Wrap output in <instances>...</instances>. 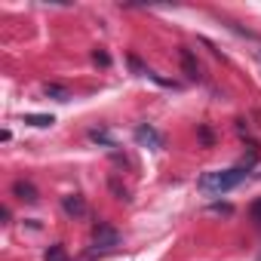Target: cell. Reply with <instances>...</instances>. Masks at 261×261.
Here are the masks:
<instances>
[{"label": "cell", "instance_id": "cell-6", "mask_svg": "<svg viewBox=\"0 0 261 261\" xmlns=\"http://www.w3.org/2000/svg\"><path fill=\"white\" fill-rule=\"evenodd\" d=\"M13 194H16L19 200H25V203H37V200H40V194H37V188H34L31 181H22V178H19V181L13 185Z\"/></svg>", "mask_w": 261, "mask_h": 261}, {"label": "cell", "instance_id": "cell-8", "mask_svg": "<svg viewBox=\"0 0 261 261\" xmlns=\"http://www.w3.org/2000/svg\"><path fill=\"white\" fill-rule=\"evenodd\" d=\"M25 123H31V126H40V129H43V126H53V123H56V117H53V114H28V117H25Z\"/></svg>", "mask_w": 261, "mask_h": 261}, {"label": "cell", "instance_id": "cell-16", "mask_svg": "<svg viewBox=\"0 0 261 261\" xmlns=\"http://www.w3.org/2000/svg\"><path fill=\"white\" fill-rule=\"evenodd\" d=\"M258 261H261V258H258Z\"/></svg>", "mask_w": 261, "mask_h": 261}, {"label": "cell", "instance_id": "cell-4", "mask_svg": "<svg viewBox=\"0 0 261 261\" xmlns=\"http://www.w3.org/2000/svg\"><path fill=\"white\" fill-rule=\"evenodd\" d=\"M62 209H65V215H71V218H83V215H86V200H83L80 194H68V197L62 200Z\"/></svg>", "mask_w": 261, "mask_h": 261}, {"label": "cell", "instance_id": "cell-13", "mask_svg": "<svg viewBox=\"0 0 261 261\" xmlns=\"http://www.w3.org/2000/svg\"><path fill=\"white\" fill-rule=\"evenodd\" d=\"M111 191L117 194V200H129V197H126V191H123V188L117 185V178H111Z\"/></svg>", "mask_w": 261, "mask_h": 261}, {"label": "cell", "instance_id": "cell-5", "mask_svg": "<svg viewBox=\"0 0 261 261\" xmlns=\"http://www.w3.org/2000/svg\"><path fill=\"white\" fill-rule=\"evenodd\" d=\"M178 56H181V71H185V77L197 83V80L203 77V74H200V65H197V56H194L191 49H181Z\"/></svg>", "mask_w": 261, "mask_h": 261}, {"label": "cell", "instance_id": "cell-1", "mask_svg": "<svg viewBox=\"0 0 261 261\" xmlns=\"http://www.w3.org/2000/svg\"><path fill=\"white\" fill-rule=\"evenodd\" d=\"M252 163H255V160H246V163H240V166H230V169L203 172L197 185H200V191H203V194H212V197H218V194H227V191H233L237 185H243V178L249 175Z\"/></svg>", "mask_w": 261, "mask_h": 261}, {"label": "cell", "instance_id": "cell-2", "mask_svg": "<svg viewBox=\"0 0 261 261\" xmlns=\"http://www.w3.org/2000/svg\"><path fill=\"white\" fill-rule=\"evenodd\" d=\"M92 246H95L98 252H111V249H117V246H120V233H117L111 224L98 221V224L92 227Z\"/></svg>", "mask_w": 261, "mask_h": 261}, {"label": "cell", "instance_id": "cell-15", "mask_svg": "<svg viewBox=\"0 0 261 261\" xmlns=\"http://www.w3.org/2000/svg\"><path fill=\"white\" fill-rule=\"evenodd\" d=\"M200 139H203V145H212V133H209V129H206V126L200 129Z\"/></svg>", "mask_w": 261, "mask_h": 261}, {"label": "cell", "instance_id": "cell-14", "mask_svg": "<svg viewBox=\"0 0 261 261\" xmlns=\"http://www.w3.org/2000/svg\"><path fill=\"white\" fill-rule=\"evenodd\" d=\"M212 212H224V215H230L233 209H230L227 203H212Z\"/></svg>", "mask_w": 261, "mask_h": 261}, {"label": "cell", "instance_id": "cell-10", "mask_svg": "<svg viewBox=\"0 0 261 261\" xmlns=\"http://www.w3.org/2000/svg\"><path fill=\"white\" fill-rule=\"evenodd\" d=\"M89 139H92V142H98V145H105V148H114V139L105 133V129H92Z\"/></svg>", "mask_w": 261, "mask_h": 261}, {"label": "cell", "instance_id": "cell-12", "mask_svg": "<svg viewBox=\"0 0 261 261\" xmlns=\"http://www.w3.org/2000/svg\"><path fill=\"white\" fill-rule=\"evenodd\" d=\"M92 62L101 65V68H108V65H111V56H108L105 49H95V53H92Z\"/></svg>", "mask_w": 261, "mask_h": 261}, {"label": "cell", "instance_id": "cell-11", "mask_svg": "<svg viewBox=\"0 0 261 261\" xmlns=\"http://www.w3.org/2000/svg\"><path fill=\"white\" fill-rule=\"evenodd\" d=\"M249 215H252V221H255V227L261 230V197H258V200H255V203L249 206Z\"/></svg>", "mask_w": 261, "mask_h": 261}, {"label": "cell", "instance_id": "cell-7", "mask_svg": "<svg viewBox=\"0 0 261 261\" xmlns=\"http://www.w3.org/2000/svg\"><path fill=\"white\" fill-rule=\"evenodd\" d=\"M43 92H46L49 98H56V101H68V98H71V92H68L65 86H59V83H46Z\"/></svg>", "mask_w": 261, "mask_h": 261}, {"label": "cell", "instance_id": "cell-9", "mask_svg": "<svg viewBox=\"0 0 261 261\" xmlns=\"http://www.w3.org/2000/svg\"><path fill=\"white\" fill-rule=\"evenodd\" d=\"M46 261H68V252H65V246L62 243H56V246H49L46 249V255H43Z\"/></svg>", "mask_w": 261, "mask_h": 261}, {"label": "cell", "instance_id": "cell-3", "mask_svg": "<svg viewBox=\"0 0 261 261\" xmlns=\"http://www.w3.org/2000/svg\"><path fill=\"white\" fill-rule=\"evenodd\" d=\"M136 142H139L142 148H151V151H160V148H163V136H160V129H154L151 123L136 126Z\"/></svg>", "mask_w": 261, "mask_h": 261}]
</instances>
